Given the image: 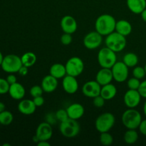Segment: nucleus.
Masks as SVG:
<instances>
[{
  "instance_id": "nucleus-3",
  "label": "nucleus",
  "mask_w": 146,
  "mask_h": 146,
  "mask_svg": "<svg viewBox=\"0 0 146 146\" xmlns=\"http://www.w3.org/2000/svg\"><path fill=\"white\" fill-rule=\"evenodd\" d=\"M105 44L108 48L117 53L122 51L125 48L127 41L125 36L115 31L106 36Z\"/></svg>"
},
{
  "instance_id": "nucleus-15",
  "label": "nucleus",
  "mask_w": 146,
  "mask_h": 146,
  "mask_svg": "<svg viewBox=\"0 0 146 146\" xmlns=\"http://www.w3.org/2000/svg\"><path fill=\"white\" fill-rule=\"evenodd\" d=\"M62 86L65 92L68 94H74L78 89V83L76 77L66 75L63 78Z\"/></svg>"
},
{
  "instance_id": "nucleus-28",
  "label": "nucleus",
  "mask_w": 146,
  "mask_h": 146,
  "mask_svg": "<svg viewBox=\"0 0 146 146\" xmlns=\"http://www.w3.org/2000/svg\"><path fill=\"white\" fill-rule=\"evenodd\" d=\"M14 120L13 114L9 111H4L0 113V124L2 125H9Z\"/></svg>"
},
{
  "instance_id": "nucleus-4",
  "label": "nucleus",
  "mask_w": 146,
  "mask_h": 146,
  "mask_svg": "<svg viewBox=\"0 0 146 146\" xmlns=\"http://www.w3.org/2000/svg\"><path fill=\"white\" fill-rule=\"evenodd\" d=\"M98 61L101 68H111L117 62V56L115 51L107 46L101 48L98 53Z\"/></svg>"
},
{
  "instance_id": "nucleus-8",
  "label": "nucleus",
  "mask_w": 146,
  "mask_h": 146,
  "mask_svg": "<svg viewBox=\"0 0 146 146\" xmlns=\"http://www.w3.org/2000/svg\"><path fill=\"white\" fill-rule=\"evenodd\" d=\"M65 66L67 75L77 77L84 71V63L79 57L74 56L67 61Z\"/></svg>"
},
{
  "instance_id": "nucleus-35",
  "label": "nucleus",
  "mask_w": 146,
  "mask_h": 146,
  "mask_svg": "<svg viewBox=\"0 0 146 146\" xmlns=\"http://www.w3.org/2000/svg\"><path fill=\"white\" fill-rule=\"evenodd\" d=\"M61 44H64L65 46H68L71 44L73 41L72 36L71 34H68V33H64L62 36H61Z\"/></svg>"
},
{
  "instance_id": "nucleus-2",
  "label": "nucleus",
  "mask_w": 146,
  "mask_h": 146,
  "mask_svg": "<svg viewBox=\"0 0 146 146\" xmlns=\"http://www.w3.org/2000/svg\"><path fill=\"white\" fill-rule=\"evenodd\" d=\"M121 121L123 125L128 129H137L142 121V116L135 108H128L123 113Z\"/></svg>"
},
{
  "instance_id": "nucleus-29",
  "label": "nucleus",
  "mask_w": 146,
  "mask_h": 146,
  "mask_svg": "<svg viewBox=\"0 0 146 146\" xmlns=\"http://www.w3.org/2000/svg\"><path fill=\"white\" fill-rule=\"evenodd\" d=\"M99 140L100 142L103 145L108 146L111 145L113 142V137L108 132L101 133Z\"/></svg>"
},
{
  "instance_id": "nucleus-16",
  "label": "nucleus",
  "mask_w": 146,
  "mask_h": 146,
  "mask_svg": "<svg viewBox=\"0 0 146 146\" xmlns=\"http://www.w3.org/2000/svg\"><path fill=\"white\" fill-rule=\"evenodd\" d=\"M113 79V76L111 68H101V69L99 70L97 73L96 76V81L101 86L111 83Z\"/></svg>"
},
{
  "instance_id": "nucleus-5",
  "label": "nucleus",
  "mask_w": 146,
  "mask_h": 146,
  "mask_svg": "<svg viewBox=\"0 0 146 146\" xmlns=\"http://www.w3.org/2000/svg\"><path fill=\"white\" fill-rule=\"evenodd\" d=\"M23 66L21 57L16 54H8L4 57L1 67L8 74H15Z\"/></svg>"
},
{
  "instance_id": "nucleus-37",
  "label": "nucleus",
  "mask_w": 146,
  "mask_h": 146,
  "mask_svg": "<svg viewBox=\"0 0 146 146\" xmlns=\"http://www.w3.org/2000/svg\"><path fill=\"white\" fill-rule=\"evenodd\" d=\"M138 91L140 93L142 98H146V80L141 83V85H140Z\"/></svg>"
},
{
  "instance_id": "nucleus-26",
  "label": "nucleus",
  "mask_w": 146,
  "mask_h": 146,
  "mask_svg": "<svg viewBox=\"0 0 146 146\" xmlns=\"http://www.w3.org/2000/svg\"><path fill=\"white\" fill-rule=\"evenodd\" d=\"M123 61L128 68L136 66L138 63V57L135 54L132 52L127 53L123 58Z\"/></svg>"
},
{
  "instance_id": "nucleus-47",
  "label": "nucleus",
  "mask_w": 146,
  "mask_h": 146,
  "mask_svg": "<svg viewBox=\"0 0 146 146\" xmlns=\"http://www.w3.org/2000/svg\"><path fill=\"white\" fill-rule=\"evenodd\" d=\"M3 146H11L9 143H4L3 144Z\"/></svg>"
},
{
  "instance_id": "nucleus-48",
  "label": "nucleus",
  "mask_w": 146,
  "mask_h": 146,
  "mask_svg": "<svg viewBox=\"0 0 146 146\" xmlns=\"http://www.w3.org/2000/svg\"><path fill=\"white\" fill-rule=\"evenodd\" d=\"M144 68H145V72H146V64H145V67H144Z\"/></svg>"
},
{
  "instance_id": "nucleus-17",
  "label": "nucleus",
  "mask_w": 146,
  "mask_h": 146,
  "mask_svg": "<svg viewBox=\"0 0 146 146\" xmlns=\"http://www.w3.org/2000/svg\"><path fill=\"white\" fill-rule=\"evenodd\" d=\"M36 109L35 104L33 100L21 99L18 104V110L21 114L26 115H32Z\"/></svg>"
},
{
  "instance_id": "nucleus-19",
  "label": "nucleus",
  "mask_w": 146,
  "mask_h": 146,
  "mask_svg": "<svg viewBox=\"0 0 146 146\" xmlns=\"http://www.w3.org/2000/svg\"><path fill=\"white\" fill-rule=\"evenodd\" d=\"M68 115L70 118L74 120H78L84 115L85 109L81 104L75 103L70 105L66 108Z\"/></svg>"
},
{
  "instance_id": "nucleus-6",
  "label": "nucleus",
  "mask_w": 146,
  "mask_h": 146,
  "mask_svg": "<svg viewBox=\"0 0 146 146\" xmlns=\"http://www.w3.org/2000/svg\"><path fill=\"white\" fill-rule=\"evenodd\" d=\"M80 125L77 120L68 118L66 121L61 122L59 125V131L63 136L71 138L76 136L80 132Z\"/></svg>"
},
{
  "instance_id": "nucleus-1",
  "label": "nucleus",
  "mask_w": 146,
  "mask_h": 146,
  "mask_svg": "<svg viewBox=\"0 0 146 146\" xmlns=\"http://www.w3.org/2000/svg\"><path fill=\"white\" fill-rule=\"evenodd\" d=\"M116 21L111 14H102L97 18L95 23L96 31L102 36H108L115 31Z\"/></svg>"
},
{
  "instance_id": "nucleus-23",
  "label": "nucleus",
  "mask_w": 146,
  "mask_h": 146,
  "mask_svg": "<svg viewBox=\"0 0 146 146\" xmlns=\"http://www.w3.org/2000/svg\"><path fill=\"white\" fill-rule=\"evenodd\" d=\"M115 31L124 36H127L132 32V25L127 20H119L116 21Z\"/></svg>"
},
{
  "instance_id": "nucleus-30",
  "label": "nucleus",
  "mask_w": 146,
  "mask_h": 146,
  "mask_svg": "<svg viewBox=\"0 0 146 146\" xmlns=\"http://www.w3.org/2000/svg\"><path fill=\"white\" fill-rule=\"evenodd\" d=\"M146 72L145 68L141 66H135L133 70V76L138 79H142L145 76Z\"/></svg>"
},
{
  "instance_id": "nucleus-13",
  "label": "nucleus",
  "mask_w": 146,
  "mask_h": 146,
  "mask_svg": "<svg viewBox=\"0 0 146 146\" xmlns=\"http://www.w3.org/2000/svg\"><path fill=\"white\" fill-rule=\"evenodd\" d=\"M35 135L39 141H48L51 139L53 135V129L51 124L47 122L41 123L37 127Z\"/></svg>"
},
{
  "instance_id": "nucleus-24",
  "label": "nucleus",
  "mask_w": 146,
  "mask_h": 146,
  "mask_svg": "<svg viewBox=\"0 0 146 146\" xmlns=\"http://www.w3.org/2000/svg\"><path fill=\"white\" fill-rule=\"evenodd\" d=\"M49 74H51V76L55 77L57 79L64 78L65 76L67 75L65 65L58 64V63L53 64L50 68Z\"/></svg>"
},
{
  "instance_id": "nucleus-44",
  "label": "nucleus",
  "mask_w": 146,
  "mask_h": 146,
  "mask_svg": "<svg viewBox=\"0 0 146 146\" xmlns=\"http://www.w3.org/2000/svg\"><path fill=\"white\" fill-rule=\"evenodd\" d=\"M5 104L2 102H0V113H1L2 111H5Z\"/></svg>"
},
{
  "instance_id": "nucleus-34",
  "label": "nucleus",
  "mask_w": 146,
  "mask_h": 146,
  "mask_svg": "<svg viewBox=\"0 0 146 146\" xmlns=\"http://www.w3.org/2000/svg\"><path fill=\"white\" fill-rule=\"evenodd\" d=\"M10 84L7 82V79L0 78V94H5L9 93Z\"/></svg>"
},
{
  "instance_id": "nucleus-9",
  "label": "nucleus",
  "mask_w": 146,
  "mask_h": 146,
  "mask_svg": "<svg viewBox=\"0 0 146 146\" xmlns=\"http://www.w3.org/2000/svg\"><path fill=\"white\" fill-rule=\"evenodd\" d=\"M113 79L118 83H123L126 81L129 75L128 67L123 61H117L111 68Z\"/></svg>"
},
{
  "instance_id": "nucleus-27",
  "label": "nucleus",
  "mask_w": 146,
  "mask_h": 146,
  "mask_svg": "<svg viewBox=\"0 0 146 146\" xmlns=\"http://www.w3.org/2000/svg\"><path fill=\"white\" fill-rule=\"evenodd\" d=\"M124 141L127 144H134L138 139V133L135 129H128L124 134Z\"/></svg>"
},
{
  "instance_id": "nucleus-20",
  "label": "nucleus",
  "mask_w": 146,
  "mask_h": 146,
  "mask_svg": "<svg viewBox=\"0 0 146 146\" xmlns=\"http://www.w3.org/2000/svg\"><path fill=\"white\" fill-rule=\"evenodd\" d=\"M9 96L14 100H21L24 97L26 91L24 87L19 83L17 82L10 85L9 90Z\"/></svg>"
},
{
  "instance_id": "nucleus-36",
  "label": "nucleus",
  "mask_w": 146,
  "mask_h": 146,
  "mask_svg": "<svg viewBox=\"0 0 146 146\" xmlns=\"http://www.w3.org/2000/svg\"><path fill=\"white\" fill-rule=\"evenodd\" d=\"M105 101L106 100L101 95H99L94 98L93 104H94V106H96V108H102L105 104Z\"/></svg>"
},
{
  "instance_id": "nucleus-7",
  "label": "nucleus",
  "mask_w": 146,
  "mask_h": 146,
  "mask_svg": "<svg viewBox=\"0 0 146 146\" xmlns=\"http://www.w3.org/2000/svg\"><path fill=\"white\" fill-rule=\"evenodd\" d=\"M115 122V118L113 114L109 112L104 113L96 118L95 127L99 133L108 132L114 126Z\"/></svg>"
},
{
  "instance_id": "nucleus-42",
  "label": "nucleus",
  "mask_w": 146,
  "mask_h": 146,
  "mask_svg": "<svg viewBox=\"0 0 146 146\" xmlns=\"http://www.w3.org/2000/svg\"><path fill=\"white\" fill-rule=\"evenodd\" d=\"M38 146H50L51 144L48 142V141H41L37 143Z\"/></svg>"
},
{
  "instance_id": "nucleus-33",
  "label": "nucleus",
  "mask_w": 146,
  "mask_h": 146,
  "mask_svg": "<svg viewBox=\"0 0 146 146\" xmlns=\"http://www.w3.org/2000/svg\"><path fill=\"white\" fill-rule=\"evenodd\" d=\"M44 90H43L41 86L36 85L34 86L30 89V95L34 98V97L39 96H42L43 93H44Z\"/></svg>"
},
{
  "instance_id": "nucleus-45",
  "label": "nucleus",
  "mask_w": 146,
  "mask_h": 146,
  "mask_svg": "<svg viewBox=\"0 0 146 146\" xmlns=\"http://www.w3.org/2000/svg\"><path fill=\"white\" fill-rule=\"evenodd\" d=\"M4 56H3L2 53L0 51V66H1V64H2V61H3V59H4Z\"/></svg>"
},
{
  "instance_id": "nucleus-40",
  "label": "nucleus",
  "mask_w": 146,
  "mask_h": 146,
  "mask_svg": "<svg viewBox=\"0 0 146 146\" xmlns=\"http://www.w3.org/2000/svg\"><path fill=\"white\" fill-rule=\"evenodd\" d=\"M138 128H139L141 133H142L143 135L146 136V119L142 120Z\"/></svg>"
},
{
  "instance_id": "nucleus-43",
  "label": "nucleus",
  "mask_w": 146,
  "mask_h": 146,
  "mask_svg": "<svg viewBox=\"0 0 146 146\" xmlns=\"http://www.w3.org/2000/svg\"><path fill=\"white\" fill-rule=\"evenodd\" d=\"M141 18L145 22H146V8L141 12Z\"/></svg>"
},
{
  "instance_id": "nucleus-31",
  "label": "nucleus",
  "mask_w": 146,
  "mask_h": 146,
  "mask_svg": "<svg viewBox=\"0 0 146 146\" xmlns=\"http://www.w3.org/2000/svg\"><path fill=\"white\" fill-rule=\"evenodd\" d=\"M141 82L140 81V79L135 78V77H133V78L128 79V82H127V86H128V88L129 89L138 90L140 85H141Z\"/></svg>"
},
{
  "instance_id": "nucleus-14",
  "label": "nucleus",
  "mask_w": 146,
  "mask_h": 146,
  "mask_svg": "<svg viewBox=\"0 0 146 146\" xmlns=\"http://www.w3.org/2000/svg\"><path fill=\"white\" fill-rule=\"evenodd\" d=\"M61 27L64 33L68 34H74L76 31L77 25L76 20L75 18L70 15H66L61 19Z\"/></svg>"
},
{
  "instance_id": "nucleus-11",
  "label": "nucleus",
  "mask_w": 146,
  "mask_h": 146,
  "mask_svg": "<svg viewBox=\"0 0 146 146\" xmlns=\"http://www.w3.org/2000/svg\"><path fill=\"white\" fill-rule=\"evenodd\" d=\"M141 98L138 90L128 89L124 95V104L128 108H135L141 103Z\"/></svg>"
},
{
  "instance_id": "nucleus-18",
  "label": "nucleus",
  "mask_w": 146,
  "mask_h": 146,
  "mask_svg": "<svg viewBox=\"0 0 146 146\" xmlns=\"http://www.w3.org/2000/svg\"><path fill=\"white\" fill-rule=\"evenodd\" d=\"M41 86L44 92L52 93L58 87V79L49 74L43 78Z\"/></svg>"
},
{
  "instance_id": "nucleus-21",
  "label": "nucleus",
  "mask_w": 146,
  "mask_h": 146,
  "mask_svg": "<svg viewBox=\"0 0 146 146\" xmlns=\"http://www.w3.org/2000/svg\"><path fill=\"white\" fill-rule=\"evenodd\" d=\"M127 7L133 14H141L146 8V0H127Z\"/></svg>"
},
{
  "instance_id": "nucleus-10",
  "label": "nucleus",
  "mask_w": 146,
  "mask_h": 146,
  "mask_svg": "<svg viewBox=\"0 0 146 146\" xmlns=\"http://www.w3.org/2000/svg\"><path fill=\"white\" fill-rule=\"evenodd\" d=\"M83 42L84 46L88 49H96L102 44L103 36L96 31H91L84 36Z\"/></svg>"
},
{
  "instance_id": "nucleus-46",
  "label": "nucleus",
  "mask_w": 146,
  "mask_h": 146,
  "mask_svg": "<svg viewBox=\"0 0 146 146\" xmlns=\"http://www.w3.org/2000/svg\"><path fill=\"white\" fill-rule=\"evenodd\" d=\"M143 113L146 116V101H145V102L144 103V105H143Z\"/></svg>"
},
{
  "instance_id": "nucleus-12",
  "label": "nucleus",
  "mask_w": 146,
  "mask_h": 146,
  "mask_svg": "<svg viewBox=\"0 0 146 146\" xmlns=\"http://www.w3.org/2000/svg\"><path fill=\"white\" fill-rule=\"evenodd\" d=\"M101 86L96 81H89L84 84L82 93L88 98H95L101 94Z\"/></svg>"
},
{
  "instance_id": "nucleus-25",
  "label": "nucleus",
  "mask_w": 146,
  "mask_h": 146,
  "mask_svg": "<svg viewBox=\"0 0 146 146\" xmlns=\"http://www.w3.org/2000/svg\"><path fill=\"white\" fill-rule=\"evenodd\" d=\"M21 59L23 65L29 68L36 64L37 58L34 53L29 51V52H27L23 54L21 57Z\"/></svg>"
},
{
  "instance_id": "nucleus-38",
  "label": "nucleus",
  "mask_w": 146,
  "mask_h": 146,
  "mask_svg": "<svg viewBox=\"0 0 146 146\" xmlns=\"http://www.w3.org/2000/svg\"><path fill=\"white\" fill-rule=\"evenodd\" d=\"M33 101H34V103L35 104L36 106V107L42 106L44 104V102H45L44 97H43L42 96L34 97V99H33Z\"/></svg>"
},
{
  "instance_id": "nucleus-39",
  "label": "nucleus",
  "mask_w": 146,
  "mask_h": 146,
  "mask_svg": "<svg viewBox=\"0 0 146 146\" xmlns=\"http://www.w3.org/2000/svg\"><path fill=\"white\" fill-rule=\"evenodd\" d=\"M6 79H7V82H8L10 85H11V84H15V83L17 82V77H16V76L14 75V74H9V75L7 76V77Z\"/></svg>"
},
{
  "instance_id": "nucleus-41",
  "label": "nucleus",
  "mask_w": 146,
  "mask_h": 146,
  "mask_svg": "<svg viewBox=\"0 0 146 146\" xmlns=\"http://www.w3.org/2000/svg\"><path fill=\"white\" fill-rule=\"evenodd\" d=\"M28 67L25 66L23 65L21 68L19 70L18 73L19 74L20 76H25L28 74Z\"/></svg>"
},
{
  "instance_id": "nucleus-22",
  "label": "nucleus",
  "mask_w": 146,
  "mask_h": 146,
  "mask_svg": "<svg viewBox=\"0 0 146 146\" xmlns=\"http://www.w3.org/2000/svg\"><path fill=\"white\" fill-rule=\"evenodd\" d=\"M117 94V88L115 85L110 84L104 85L101 86V94L100 95L106 100V101H109L113 99Z\"/></svg>"
},
{
  "instance_id": "nucleus-32",
  "label": "nucleus",
  "mask_w": 146,
  "mask_h": 146,
  "mask_svg": "<svg viewBox=\"0 0 146 146\" xmlns=\"http://www.w3.org/2000/svg\"><path fill=\"white\" fill-rule=\"evenodd\" d=\"M56 118L58 121H60V123L63 122V121H66L68 118H69L68 115V113H67L66 110L64 109H59L56 111Z\"/></svg>"
}]
</instances>
